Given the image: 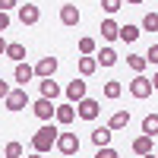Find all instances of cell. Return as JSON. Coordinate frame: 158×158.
Returning <instances> with one entry per match:
<instances>
[{
  "label": "cell",
  "mask_w": 158,
  "mask_h": 158,
  "mask_svg": "<svg viewBox=\"0 0 158 158\" xmlns=\"http://www.w3.org/2000/svg\"><path fill=\"white\" fill-rule=\"evenodd\" d=\"M57 133H60V130H57L54 123H44L38 133H32V149L41 152V155L51 152V149H54V142H57Z\"/></svg>",
  "instance_id": "6da1fadb"
},
{
  "label": "cell",
  "mask_w": 158,
  "mask_h": 158,
  "mask_svg": "<svg viewBox=\"0 0 158 158\" xmlns=\"http://www.w3.org/2000/svg\"><path fill=\"white\" fill-rule=\"evenodd\" d=\"M3 104H6V111H25V108H29V92H25V89H13L10 95L3 98Z\"/></svg>",
  "instance_id": "7a4b0ae2"
},
{
  "label": "cell",
  "mask_w": 158,
  "mask_h": 158,
  "mask_svg": "<svg viewBox=\"0 0 158 158\" xmlns=\"http://www.w3.org/2000/svg\"><path fill=\"white\" fill-rule=\"evenodd\" d=\"M54 146H57L60 155H76V152H79V136H76V133H57V142H54Z\"/></svg>",
  "instance_id": "3957f363"
},
{
  "label": "cell",
  "mask_w": 158,
  "mask_h": 158,
  "mask_svg": "<svg viewBox=\"0 0 158 158\" xmlns=\"http://www.w3.org/2000/svg\"><path fill=\"white\" fill-rule=\"evenodd\" d=\"M130 95H133V98H149L152 95V79L142 76V73H136L133 82H130Z\"/></svg>",
  "instance_id": "277c9868"
},
{
  "label": "cell",
  "mask_w": 158,
  "mask_h": 158,
  "mask_svg": "<svg viewBox=\"0 0 158 158\" xmlns=\"http://www.w3.org/2000/svg\"><path fill=\"white\" fill-rule=\"evenodd\" d=\"M76 114H79V117H82V120H95V117L101 114V104H98L95 98H89V95H85L82 101H79V104H76Z\"/></svg>",
  "instance_id": "5b68a950"
},
{
  "label": "cell",
  "mask_w": 158,
  "mask_h": 158,
  "mask_svg": "<svg viewBox=\"0 0 158 158\" xmlns=\"http://www.w3.org/2000/svg\"><path fill=\"white\" fill-rule=\"evenodd\" d=\"M85 92H89V85H85V79L79 76V79H73V82L67 85V98H70V104H79L85 98Z\"/></svg>",
  "instance_id": "8992f818"
},
{
  "label": "cell",
  "mask_w": 158,
  "mask_h": 158,
  "mask_svg": "<svg viewBox=\"0 0 158 158\" xmlns=\"http://www.w3.org/2000/svg\"><path fill=\"white\" fill-rule=\"evenodd\" d=\"M57 73V57H41L35 63V76H41V79H54Z\"/></svg>",
  "instance_id": "52a82bcc"
},
{
  "label": "cell",
  "mask_w": 158,
  "mask_h": 158,
  "mask_svg": "<svg viewBox=\"0 0 158 158\" xmlns=\"http://www.w3.org/2000/svg\"><path fill=\"white\" fill-rule=\"evenodd\" d=\"M32 111H35L38 120H51V117H54V111H57V104L48 101V98H38V101L32 104Z\"/></svg>",
  "instance_id": "ba28073f"
},
{
  "label": "cell",
  "mask_w": 158,
  "mask_h": 158,
  "mask_svg": "<svg viewBox=\"0 0 158 158\" xmlns=\"http://www.w3.org/2000/svg\"><path fill=\"white\" fill-rule=\"evenodd\" d=\"M16 16H19V22H22V25H35L38 19H41V10H38L35 3H25V6H19Z\"/></svg>",
  "instance_id": "9c48e42d"
},
{
  "label": "cell",
  "mask_w": 158,
  "mask_h": 158,
  "mask_svg": "<svg viewBox=\"0 0 158 158\" xmlns=\"http://www.w3.org/2000/svg\"><path fill=\"white\" fill-rule=\"evenodd\" d=\"M54 117H57V123H63V127H67V123H73L76 120V104H57V111H54Z\"/></svg>",
  "instance_id": "30bf717a"
},
{
  "label": "cell",
  "mask_w": 158,
  "mask_h": 158,
  "mask_svg": "<svg viewBox=\"0 0 158 158\" xmlns=\"http://www.w3.org/2000/svg\"><path fill=\"white\" fill-rule=\"evenodd\" d=\"M79 19H82V16H79V6H73V3L60 6V22H63V25H70V29H73V25H79Z\"/></svg>",
  "instance_id": "8fae6325"
},
{
  "label": "cell",
  "mask_w": 158,
  "mask_h": 158,
  "mask_svg": "<svg viewBox=\"0 0 158 158\" xmlns=\"http://www.w3.org/2000/svg\"><path fill=\"white\" fill-rule=\"evenodd\" d=\"M13 76H16V82H19V89H25V82H32V76H35V67H29V63H16V73H13Z\"/></svg>",
  "instance_id": "7c38bea8"
},
{
  "label": "cell",
  "mask_w": 158,
  "mask_h": 158,
  "mask_svg": "<svg viewBox=\"0 0 158 158\" xmlns=\"http://www.w3.org/2000/svg\"><path fill=\"white\" fill-rule=\"evenodd\" d=\"M111 136H114V130H108V127H98V130H92V142H95V149H104V146H111Z\"/></svg>",
  "instance_id": "4fadbf2b"
},
{
  "label": "cell",
  "mask_w": 158,
  "mask_h": 158,
  "mask_svg": "<svg viewBox=\"0 0 158 158\" xmlns=\"http://www.w3.org/2000/svg\"><path fill=\"white\" fill-rule=\"evenodd\" d=\"M41 98H48V101L60 98V85L54 82V79H41Z\"/></svg>",
  "instance_id": "5bb4252c"
},
{
  "label": "cell",
  "mask_w": 158,
  "mask_h": 158,
  "mask_svg": "<svg viewBox=\"0 0 158 158\" xmlns=\"http://www.w3.org/2000/svg\"><path fill=\"white\" fill-rule=\"evenodd\" d=\"M127 123H130V111H114L111 120H108V130H114V133H117V130H123Z\"/></svg>",
  "instance_id": "9a60e30c"
},
{
  "label": "cell",
  "mask_w": 158,
  "mask_h": 158,
  "mask_svg": "<svg viewBox=\"0 0 158 158\" xmlns=\"http://www.w3.org/2000/svg\"><path fill=\"white\" fill-rule=\"evenodd\" d=\"M95 60H98V67H114V63H117V51L114 48H101L95 54Z\"/></svg>",
  "instance_id": "2e32d148"
},
{
  "label": "cell",
  "mask_w": 158,
  "mask_h": 158,
  "mask_svg": "<svg viewBox=\"0 0 158 158\" xmlns=\"http://www.w3.org/2000/svg\"><path fill=\"white\" fill-rule=\"evenodd\" d=\"M142 136H158V114H146L142 117Z\"/></svg>",
  "instance_id": "e0dca14e"
},
{
  "label": "cell",
  "mask_w": 158,
  "mask_h": 158,
  "mask_svg": "<svg viewBox=\"0 0 158 158\" xmlns=\"http://www.w3.org/2000/svg\"><path fill=\"white\" fill-rule=\"evenodd\" d=\"M3 57H10V60H16V63H22L25 60V44H19V41H13V44H6V54Z\"/></svg>",
  "instance_id": "ac0fdd59"
},
{
  "label": "cell",
  "mask_w": 158,
  "mask_h": 158,
  "mask_svg": "<svg viewBox=\"0 0 158 158\" xmlns=\"http://www.w3.org/2000/svg\"><path fill=\"white\" fill-rule=\"evenodd\" d=\"M152 142H155L152 136H136V139H133V152H136V155H149V152H152Z\"/></svg>",
  "instance_id": "d6986e66"
},
{
  "label": "cell",
  "mask_w": 158,
  "mask_h": 158,
  "mask_svg": "<svg viewBox=\"0 0 158 158\" xmlns=\"http://www.w3.org/2000/svg\"><path fill=\"white\" fill-rule=\"evenodd\" d=\"M117 38H120V41H127V44H133L136 38H139V25H120Z\"/></svg>",
  "instance_id": "ffe728a7"
},
{
  "label": "cell",
  "mask_w": 158,
  "mask_h": 158,
  "mask_svg": "<svg viewBox=\"0 0 158 158\" xmlns=\"http://www.w3.org/2000/svg\"><path fill=\"white\" fill-rule=\"evenodd\" d=\"M95 70H98V60L95 57H79V76H82V79L92 76Z\"/></svg>",
  "instance_id": "44dd1931"
},
{
  "label": "cell",
  "mask_w": 158,
  "mask_h": 158,
  "mask_svg": "<svg viewBox=\"0 0 158 158\" xmlns=\"http://www.w3.org/2000/svg\"><path fill=\"white\" fill-rule=\"evenodd\" d=\"M120 92H123V85H120V79H108L104 82V98H120Z\"/></svg>",
  "instance_id": "7402d4cb"
},
{
  "label": "cell",
  "mask_w": 158,
  "mask_h": 158,
  "mask_svg": "<svg viewBox=\"0 0 158 158\" xmlns=\"http://www.w3.org/2000/svg\"><path fill=\"white\" fill-rule=\"evenodd\" d=\"M117 32H120V25H117L114 19H104V22H101V38L114 41V38H117Z\"/></svg>",
  "instance_id": "603a6c76"
},
{
  "label": "cell",
  "mask_w": 158,
  "mask_h": 158,
  "mask_svg": "<svg viewBox=\"0 0 158 158\" xmlns=\"http://www.w3.org/2000/svg\"><path fill=\"white\" fill-rule=\"evenodd\" d=\"M95 51H98V44H95V38H79V54H82V57H92V54H95Z\"/></svg>",
  "instance_id": "cb8c5ba5"
},
{
  "label": "cell",
  "mask_w": 158,
  "mask_h": 158,
  "mask_svg": "<svg viewBox=\"0 0 158 158\" xmlns=\"http://www.w3.org/2000/svg\"><path fill=\"white\" fill-rule=\"evenodd\" d=\"M127 63H130V70H133V73H142V70L149 67V63H146V57H142V54H130V57H127Z\"/></svg>",
  "instance_id": "d4e9b609"
},
{
  "label": "cell",
  "mask_w": 158,
  "mask_h": 158,
  "mask_svg": "<svg viewBox=\"0 0 158 158\" xmlns=\"http://www.w3.org/2000/svg\"><path fill=\"white\" fill-rule=\"evenodd\" d=\"M142 29H146V32H158V13H146V19H142Z\"/></svg>",
  "instance_id": "484cf974"
},
{
  "label": "cell",
  "mask_w": 158,
  "mask_h": 158,
  "mask_svg": "<svg viewBox=\"0 0 158 158\" xmlns=\"http://www.w3.org/2000/svg\"><path fill=\"white\" fill-rule=\"evenodd\" d=\"M3 155H6V158H22V142H6Z\"/></svg>",
  "instance_id": "4316f807"
},
{
  "label": "cell",
  "mask_w": 158,
  "mask_h": 158,
  "mask_svg": "<svg viewBox=\"0 0 158 158\" xmlns=\"http://www.w3.org/2000/svg\"><path fill=\"white\" fill-rule=\"evenodd\" d=\"M120 6H123V0H101V10H104V13H111V16H114Z\"/></svg>",
  "instance_id": "83f0119b"
},
{
  "label": "cell",
  "mask_w": 158,
  "mask_h": 158,
  "mask_svg": "<svg viewBox=\"0 0 158 158\" xmlns=\"http://www.w3.org/2000/svg\"><path fill=\"white\" fill-rule=\"evenodd\" d=\"M142 57H146V63H155V67H158V44H152Z\"/></svg>",
  "instance_id": "f1b7e54d"
},
{
  "label": "cell",
  "mask_w": 158,
  "mask_h": 158,
  "mask_svg": "<svg viewBox=\"0 0 158 158\" xmlns=\"http://www.w3.org/2000/svg\"><path fill=\"white\" fill-rule=\"evenodd\" d=\"M95 158H120V155H117V149L104 146V149H98V152H95Z\"/></svg>",
  "instance_id": "f546056e"
},
{
  "label": "cell",
  "mask_w": 158,
  "mask_h": 158,
  "mask_svg": "<svg viewBox=\"0 0 158 158\" xmlns=\"http://www.w3.org/2000/svg\"><path fill=\"white\" fill-rule=\"evenodd\" d=\"M10 29V13H0V32Z\"/></svg>",
  "instance_id": "4dcf8cb0"
},
{
  "label": "cell",
  "mask_w": 158,
  "mask_h": 158,
  "mask_svg": "<svg viewBox=\"0 0 158 158\" xmlns=\"http://www.w3.org/2000/svg\"><path fill=\"white\" fill-rule=\"evenodd\" d=\"M13 6H16V0H0V13H10Z\"/></svg>",
  "instance_id": "1f68e13d"
},
{
  "label": "cell",
  "mask_w": 158,
  "mask_h": 158,
  "mask_svg": "<svg viewBox=\"0 0 158 158\" xmlns=\"http://www.w3.org/2000/svg\"><path fill=\"white\" fill-rule=\"evenodd\" d=\"M10 92H13V89H10V82H3V79H0V98H6Z\"/></svg>",
  "instance_id": "d6a6232c"
},
{
  "label": "cell",
  "mask_w": 158,
  "mask_h": 158,
  "mask_svg": "<svg viewBox=\"0 0 158 158\" xmlns=\"http://www.w3.org/2000/svg\"><path fill=\"white\" fill-rule=\"evenodd\" d=\"M6 54V41H3V35H0V57Z\"/></svg>",
  "instance_id": "836d02e7"
},
{
  "label": "cell",
  "mask_w": 158,
  "mask_h": 158,
  "mask_svg": "<svg viewBox=\"0 0 158 158\" xmlns=\"http://www.w3.org/2000/svg\"><path fill=\"white\" fill-rule=\"evenodd\" d=\"M152 89H155V92H158V73H155V76H152Z\"/></svg>",
  "instance_id": "e575fe53"
},
{
  "label": "cell",
  "mask_w": 158,
  "mask_h": 158,
  "mask_svg": "<svg viewBox=\"0 0 158 158\" xmlns=\"http://www.w3.org/2000/svg\"><path fill=\"white\" fill-rule=\"evenodd\" d=\"M25 158H44V155L41 152H32V155H25Z\"/></svg>",
  "instance_id": "d590c367"
},
{
  "label": "cell",
  "mask_w": 158,
  "mask_h": 158,
  "mask_svg": "<svg viewBox=\"0 0 158 158\" xmlns=\"http://www.w3.org/2000/svg\"><path fill=\"white\" fill-rule=\"evenodd\" d=\"M139 158H158V155H155V152H149V155H139Z\"/></svg>",
  "instance_id": "8d00e7d4"
},
{
  "label": "cell",
  "mask_w": 158,
  "mask_h": 158,
  "mask_svg": "<svg viewBox=\"0 0 158 158\" xmlns=\"http://www.w3.org/2000/svg\"><path fill=\"white\" fill-rule=\"evenodd\" d=\"M123 3H142V0H123Z\"/></svg>",
  "instance_id": "74e56055"
}]
</instances>
